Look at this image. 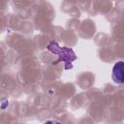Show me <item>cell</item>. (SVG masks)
I'll return each mask as SVG.
<instances>
[{
    "label": "cell",
    "instance_id": "cell-1",
    "mask_svg": "<svg viewBox=\"0 0 124 124\" xmlns=\"http://www.w3.org/2000/svg\"><path fill=\"white\" fill-rule=\"evenodd\" d=\"M112 78L114 81L118 83L123 82V62L122 61H119L117 64H115L112 72Z\"/></svg>",
    "mask_w": 124,
    "mask_h": 124
}]
</instances>
